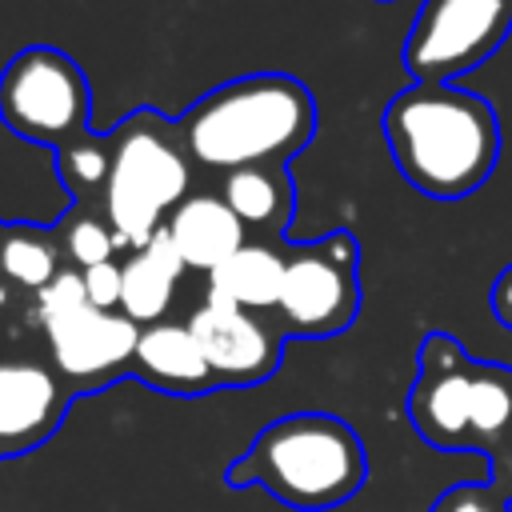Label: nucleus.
Instances as JSON below:
<instances>
[{
    "label": "nucleus",
    "instance_id": "nucleus-3",
    "mask_svg": "<svg viewBox=\"0 0 512 512\" xmlns=\"http://www.w3.org/2000/svg\"><path fill=\"white\" fill-rule=\"evenodd\" d=\"M368 480L360 432L332 412H288L264 424L228 464V488H264L296 512H328L348 504Z\"/></svg>",
    "mask_w": 512,
    "mask_h": 512
},
{
    "label": "nucleus",
    "instance_id": "nucleus-5",
    "mask_svg": "<svg viewBox=\"0 0 512 512\" xmlns=\"http://www.w3.org/2000/svg\"><path fill=\"white\" fill-rule=\"evenodd\" d=\"M116 160L104 192V216L120 236V248H144L168 220V212L192 192V160L180 144L176 120L156 108H136L112 128Z\"/></svg>",
    "mask_w": 512,
    "mask_h": 512
},
{
    "label": "nucleus",
    "instance_id": "nucleus-11",
    "mask_svg": "<svg viewBox=\"0 0 512 512\" xmlns=\"http://www.w3.org/2000/svg\"><path fill=\"white\" fill-rule=\"evenodd\" d=\"M76 392L52 364L0 360V460H16L52 440Z\"/></svg>",
    "mask_w": 512,
    "mask_h": 512
},
{
    "label": "nucleus",
    "instance_id": "nucleus-21",
    "mask_svg": "<svg viewBox=\"0 0 512 512\" xmlns=\"http://www.w3.org/2000/svg\"><path fill=\"white\" fill-rule=\"evenodd\" d=\"M80 304H88V296H84V276H80L76 268H64L48 288L36 292V320L60 316V312L80 308Z\"/></svg>",
    "mask_w": 512,
    "mask_h": 512
},
{
    "label": "nucleus",
    "instance_id": "nucleus-12",
    "mask_svg": "<svg viewBox=\"0 0 512 512\" xmlns=\"http://www.w3.org/2000/svg\"><path fill=\"white\" fill-rule=\"evenodd\" d=\"M164 236L188 264V272H212L220 268L240 244H248V228L228 208V200L216 188H192L164 220Z\"/></svg>",
    "mask_w": 512,
    "mask_h": 512
},
{
    "label": "nucleus",
    "instance_id": "nucleus-14",
    "mask_svg": "<svg viewBox=\"0 0 512 512\" xmlns=\"http://www.w3.org/2000/svg\"><path fill=\"white\" fill-rule=\"evenodd\" d=\"M216 192L228 200V208L240 216L252 240L284 244V232L296 216V188L284 164H252L224 172Z\"/></svg>",
    "mask_w": 512,
    "mask_h": 512
},
{
    "label": "nucleus",
    "instance_id": "nucleus-18",
    "mask_svg": "<svg viewBox=\"0 0 512 512\" xmlns=\"http://www.w3.org/2000/svg\"><path fill=\"white\" fill-rule=\"evenodd\" d=\"M52 156H56V176H60L64 192L72 196V204L100 208L104 192H108V180H112V160H116L112 132H100V136L84 132L72 144L56 148Z\"/></svg>",
    "mask_w": 512,
    "mask_h": 512
},
{
    "label": "nucleus",
    "instance_id": "nucleus-2",
    "mask_svg": "<svg viewBox=\"0 0 512 512\" xmlns=\"http://www.w3.org/2000/svg\"><path fill=\"white\" fill-rule=\"evenodd\" d=\"M176 132L196 172L288 168L316 136V96L292 72H248L192 100Z\"/></svg>",
    "mask_w": 512,
    "mask_h": 512
},
{
    "label": "nucleus",
    "instance_id": "nucleus-8",
    "mask_svg": "<svg viewBox=\"0 0 512 512\" xmlns=\"http://www.w3.org/2000/svg\"><path fill=\"white\" fill-rule=\"evenodd\" d=\"M512 36V0H420L404 36L412 84H452Z\"/></svg>",
    "mask_w": 512,
    "mask_h": 512
},
{
    "label": "nucleus",
    "instance_id": "nucleus-19",
    "mask_svg": "<svg viewBox=\"0 0 512 512\" xmlns=\"http://www.w3.org/2000/svg\"><path fill=\"white\" fill-rule=\"evenodd\" d=\"M56 232V244L64 252V264L84 272V268H96V264H108L120 248V236L116 228L108 224L104 208H84V204H72L60 224L52 228Z\"/></svg>",
    "mask_w": 512,
    "mask_h": 512
},
{
    "label": "nucleus",
    "instance_id": "nucleus-1",
    "mask_svg": "<svg viewBox=\"0 0 512 512\" xmlns=\"http://www.w3.org/2000/svg\"><path fill=\"white\" fill-rule=\"evenodd\" d=\"M396 172L432 200H464L500 164L496 108L460 84H408L380 116Z\"/></svg>",
    "mask_w": 512,
    "mask_h": 512
},
{
    "label": "nucleus",
    "instance_id": "nucleus-10",
    "mask_svg": "<svg viewBox=\"0 0 512 512\" xmlns=\"http://www.w3.org/2000/svg\"><path fill=\"white\" fill-rule=\"evenodd\" d=\"M188 328L220 388H252L276 376L284 360V328L272 312H248L208 300L188 316Z\"/></svg>",
    "mask_w": 512,
    "mask_h": 512
},
{
    "label": "nucleus",
    "instance_id": "nucleus-20",
    "mask_svg": "<svg viewBox=\"0 0 512 512\" xmlns=\"http://www.w3.org/2000/svg\"><path fill=\"white\" fill-rule=\"evenodd\" d=\"M428 512H512V504L488 484V480H468L444 488Z\"/></svg>",
    "mask_w": 512,
    "mask_h": 512
},
{
    "label": "nucleus",
    "instance_id": "nucleus-22",
    "mask_svg": "<svg viewBox=\"0 0 512 512\" xmlns=\"http://www.w3.org/2000/svg\"><path fill=\"white\" fill-rule=\"evenodd\" d=\"M84 296L88 304L96 308H120V292H124V268L116 260L108 264H96V268H84Z\"/></svg>",
    "mask_w": 512,
    "mask_h": 512
},
{
    "label": "nucleus",
    "instance_id": "nucleus-26",
    "mask_svg": "<svg viewBox=\"0 0 512 512\" xmlns=\"http://www.w3.org/2000/svg\"><path fill=\"white\" fill-rule=\"evenodd\" d=\"M380 4H392V0H380Z\"/></svg>",
    "mask_w": 512,
    "mask_h": 512
},
{
    "label": "nucleus",
    "instance_id": "nucleus-4",
    "mask_svg": "<svg viewBox=\"0 0 512 512\" xmlns=\"http://www.w3.org/2000/svg\"><path fill=\"white\" fill-rule=\"evenodd\" d=\"M408 420L424 444L488 460L512 440V368L468 356L448 332H428L416 352Z\"/></svg>",
    "mask_w": 512,
    "mask_h": 512
},
{
    "label": "nucleus",
    "instance_id": "nucleus-23",
    "mask_svg": "<svg viewBox=\"0 0 512 512\" xmlns=\"http://www.w3.org/2000/svg\"><path fill=\"white\" fill-rule=\"evenodd\" d=\"M488 308L504 328H512V264L504 272H496V280L488 288Z\"/></svg>",
    "mask_w": 512,
    "mask_h": 512
},
{
    "label": "nucleus",
    "instance_id": "nucleus-16",
    "mask_svg": "<svg viewBox=\"0 0 512 512\" xmlns=\"http://www.w3.org/2000/svg\"><path fill=\"white\" fill-rule=\"evenodd\" d=\"M124 268V292H120V312L128 320H136L140 328L164 320V312L176 300V284L184 280L188 264L180 260V252L172 248V240L164 236V228L136 252H128Z\"/></svg>",
    "mask_w": 512,
    "mask_h": 512
},
{
    "label": "nucleus",
    "instance_id": "nucleus-6",
    "mask_svg": "<svg viewBox=\"0 0 512 512\" xmlns=\"http://www.w3.org/2000/svg\"><path fill=\"white\" fill-rule=\"evenodd\" d=\"M88 112V76L64 48L28 44L0 68V124L20 140L56 152L88 132Z\"/></svg>",
    "mask_w": 512,
    "mask_h": 512
},
{
    "label": "nucleus",
    "instance_id": "nucleus-17",
    "mask_svg": "<svg viewBox=\"0 0 512 512\" xmlns=\"http://www.w3.org/2000/svg\"><path fill=\"white\" fill-rule=\"evenodd\" d=\"M64 272V252L56 244L52 228H32V224H4L0 240V276L24 292L48 288Z\"/></svg>",
    "mask_w": 512,
    "mask_h": 512
},
{
    "label": "nucleus",
    "instance_id": "nucleus-15",
    "mask_svg": "<svg viewBox=\"0 0 512 512\" xmlns=\"http://www.w3.org/2000/svg\"><path fill=\"white\" fill-rule=\"evenodd\" d=\"M284 268H288L284 244L248 240L220 268L208 272V300L248 308V312H276L280 288H284Z\"/></svg>",
    "mask_w": 512,
    "mask_h": 512
},
{
    "label": "nucleus",
    "instance_id": "nucleus-25",
    "mask_svg": "<svg viewBox=\"0 0 512 512\" xmlns=\"http://www.w3.org/2000/svg\"><path fill=\"white\" fill-rule=\"evenodd\" d=\"M0 240H4V224H0Z\"/></svg>",
    "mask_w": 512,
    "mask_h": 512
},
{
    "label": "nucleus",
    "instance_id": "nucleus-9",
    "mask_svg": "<svg viewBox=\"0 0 512 512\" xmlns=\"http://www.w3.org/2000/svg\"><path fill=\"white\" fill-rule=\"evenodd\" d=\"M52 368L64 376V384L80 392H100L124 376H132V356L140 340V324L128 320L120 308H96L80 304L60 316L40 320Z\"/></svg>",
    "mask_w": 512,
    "mask_h": 512
},
{
    "label": "nucleus",
    "instance_id": "nucleus-13",
    "mask_svg": "<svg viewBox=\"0 0 512 512\" xmlns=\"http://www.w3.org/2000/svg\"><path fill=\"white\" fill-rule=\"evenodd\" d=\"M132 376L168 396H204V392L220 388L188 320H156V324L140 328Z\"/></svg>",
    "mask_w": 512,
    "mask_h": 512
},
{
    "label": "nucleus",
    "instance_id": "nucleus-24",
    "mask_svg": "<svg viewBox=\"0 0 512 512\" xmlns=\"http://www.w3.org/2000/svg\"><path fill=\"white\" fill-rule=\"evenodd\" d=\"M488 484L512 504V440L496 456H488Z\"/></svg>",
    "mask_w": 512,
    "mask_h": 512
},
{
    "label": "nucleus",
    "instance_id": "nucleus-7",
    "mask_svg": "<svg viewBox=\"0 0 512 512\" xmlns=\"http://www.w3.org/2000/svg\"><path fill=\"white\" fill-rule=\"evenodd\" d=\"M276 320L288 340H332L360 316V244L336 228L308 244H288Z\"/></svg>",
    "mask_w": 512,
    "mask_h": 512
}]
</instances>
